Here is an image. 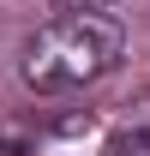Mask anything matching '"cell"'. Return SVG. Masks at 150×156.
Returning a JSON list of instances; mask_svg holds the SVG:
<instances>
[{
    "mask_svg": "<svg viewBox=\"0 0 150 156\" xmlns=\"http://www.w3.org/2000/svg\"><path fill=\"white\" fill-rule=\"evenodd\" d=\"M0 156H30V132L24 126H0Z\"/></svg>",
    "mask_w": 150,
    "mask_h": 156,
    "instance_id": "7a4b0ae2",
    "label": "cell"
},
{
    "mask_svg": "<svg viewBox=\"0 0 150 156\" xmlns=\"http://www.w3.org/2000/svg\"><path fill=\"white\" fill-rule=\"evenodd\" d=\"M120 60V24L108 12H66V18L42 24L30 48H24V84L42 90V96H60V90H78L102 78Z\"/></svg>",
    "mask_w": 150,
    "mask_h": 156,
    "instance_id": "6da1fadb",
    "label": "cell"
},
{
    "mask_svg": "<svg viewBox=\"0 0 150 156\" xmlns=\"http://www.w3.org/2000/svg\"><path fill=\"white\" fill-rule=\"evenodd\" d=\"M54 6H72V12H108V6H120V0H54Z\"/></svg>",
    "mask_w": 150,
    "mask_h": 156,
    "instance_id": "3957f363",
    "label": "cell"
}]
</instances>
